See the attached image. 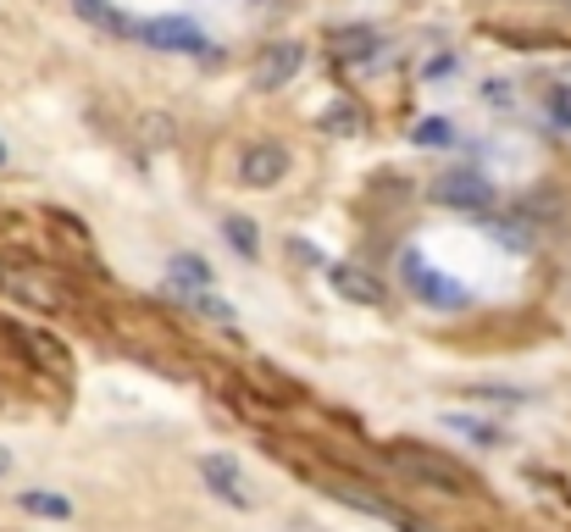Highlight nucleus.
Here are the masks:
<instances>
[{
    "label": "nucleus",
    "instance_id": "dca6fc26",
    "mask_svg": "<svg viewBox=\"0 0 571 532\" xmlns=\"http://www.w3.org/2000/svg\"><path fill=\"white\" fill-rule=\"evenodd\" d=\"M222 238H228L239 256H256V228H250L245 217H228V222H222Z\"/></svg>",
    "mask_w": 571,
    "mask_h": 532
},
{
    "label": "nucleus",
    "instance_id": "39448f33",
    "mask_svg": "<svg viewBox=\"0 0 571 532\" xmlns=\"http://www.w3.org/2000/svg\"><path fill=\"white\" fill-rule=\"evenodd\" d=\"M327 494L345 499V505L361 510V516H372V521H389V527H400V532H421V521H416L405 505H389V499H377V494H361L355 482H327Z\"/></svg>",
    "mask_w": 571,
    "mask_h": 532
},
{
    "label": "nucleus",
    "instance_id": "ddd939ff",
    "mask_svg": "<svg viewBox=\"0 0 571 532\" xmlns=\"http://www.w3.org/2000/svg\"><path fill=\"white\" fill-rule=\"evenodd\" d=\"M411 139L421 144V151H444V144H455V122L450 117H421Z\"/></svg>",
    "mask_w": 571,
    "mask_h": 532
},
{
    "label": "nucleus",
    "instance_id": "7ed1b4c3",
    "mask_svg": "<svg viewBox=\"0 0 571 532\" xmlns=\"http://www.w3.org/2000/svg\"><path fill=\"white\" fill-rule=\"evenodd\" d=\"M133 39L151 44V51H172V56H206L211 51V39L189 17H151V23L133 28Z\"/></svg>",
    "mask_w": 571,
    "mask_h": 532
},
{
    "label": "nucleus",
    "instance_id": "6ab92c4d",
    "mask_svg": "<svg viewBox=\"0 0 571 532\" xmlns=\"http://www.w3.org/2000/svg\"><path fill=\"white\" fill-rule=\"evenodd\" d=\"M549 117H555L560 128H571V83H560V89H549Z\"/></svg>",
    "mask_w": 571,
    "mask_h": 532
},
{
    "label": "nucleus",
    "instance_id": "f03ea898",
    "mask_svg": "<svg viewBox=\"0 0 571 532\" xmlns=\"http://www.w3.org/2000/svg\"><path fill=\"white\" fill-rule=\"evenodd\" d=\"M405 283H411V295L416 300H427V306H439V311H460V306H471V295L455 283V277H444V272H433L421 261V250H405Z\"/></svg>",
    "mask_w": 571,
    "mask_h": 532
},
{
    "label": "nucleus",
    "instance_id": "aec40b11",
    "mask_svg": "<svg viewBox=\"0 0 571 532\" xmlns=\"http://www.w3.org/2000/svg\"><path fill=\"white\" fill-rule=\"evenodd\" d=\"M7 466H12V455H7V444H0V477H7Z\"/></svg>",
    "mask_w": 571,
    "mask_h": 532
},
{
    "label": "nucleus",
    "instance_id": "2eb2a0df",
    "mask_svg": "<svg viewBox=\"0 0 571 532\" xmlns=\"http://www.w3.org/2000/svg\"><path fill=\"white\" fill-rule=\"evenodd\" d=\"M339 39H345V44H339V51H345L350 62H372V56H377V44H384V39H377L372 28H361V34L350 28V34H339Z\"/></svg>",
    "mask_w": 571,
    "mask_h": 532
},
{
    "label": "nucleus",
    "instance_id": "20e7f679",
    "mask_svg": "<svg viewBox=\"0 0 571 532\" xmlns=\"http://www.w3.org/2000/svg\"><path fill=\"white\" fill-rule=\"evenodd\" d=\"M433 200L450 211H494V183L478 172H444L433 178Z\"/></svg>",
    "mask_w": 571,
    "mask_h": 532
},
{
    "label": "nucleus",
    "instance_id": "6e6552de",
    "mask_svg": "<svg viewBox=\"0 0 571 532\" xmlns=\"http://www.w3.org/2000/svg\"><path fill=\"white\" fill-rule=\"evenodd\" d=\"M200 477L211 482V494H217V499H228L233 510H250V489H245V471L233 466L228 455H206V460H200Z\"/></svg>",
    "mask_w": 571,
    "mask_h": 532
},
{
    "label": "nucleus",
    "instance_id": "9b49d317",
    "mask_svg": "<svg viewBox=\"0 0 571 532\" xmlns=\"http://www.w3.org/2000/svg\"><path fill=\"white\" fill-rule=\"evenodd\" d=\"M444 427H450V432H460V439H478L483 450L505 444V432H499V427H489V421H478V416H460V411H455V416H444Z\"/></svg>",
    "mask_w": 571,
    "mask_h": 532
},
{
    "label": "nucleus",
    "instance_id": "f3484780",
    "mask_svg": "<svg viewBox=\"0 0 571 532\" xmlns=\"http://www.w3.org/2000/svg\"><path fill=\"white\" fill-rule=\"evenodd\" d=\"M23 510H34V516H73V505L62 499V494H23Z\"/></svg>",
    "mask_w": 571,
    "mask_h": 532
},
{
    "label": "nucleus",
    "instance_id": "4468645a",
    "mask_svg": "<svg viewBox=\"0 0 571 532\" xmlns=\"http://www.w3.org/2000/svg\"><path fill=\"white\" fill-rule=\"evenodd\" d=\"M211 283V267L200 256H178L172 261V288H206Z\"/></svg>",
    "mask_w": 571,
    "mask_h": 532
},
{
    "label": "nucleus",
    "instance_id": "a211bd4d",
    "mask_svg": "<svg viewBox=\"0 0 571 532\" xmlns=\"http://www.w3.org/2000/svg\"><path fill=\"white\" fill-rule=\"evenodd\" d=\"M322 128H327V133H355V128H361V117H355L350 106H333V112L322 117Z\"/></svg>",
    "mask_w": 571,
    "mask_h": 532
},
{
    "label": "nucleus",
    "instance_id": "f257e3e1",
    "mask_svg": "<svg viewBox=\"0 0 571 532\" xmlns=\"http://www.w3.org/2000/svg\"><path fill=\"white\" fill-rule=\"evenodd\" d=\"M389 466H394L405 482H416V489H433V494H471V489H478V477H471L460 460L427 450V444H389Z\"/></svg>",
    "mask_w": 571,
    "mask_h": 532
},
{
    "label": "nucleus",
    "instance_id": "4be33fe9",
    "mask_svg": "<svg viewBox=\"0 0 571 532\" xmlns=\"http://www.w3.org/2000/svg\"><path fill=\"white\" fill-rule=\"evenodd\" d=\"M560 7H571V0H560Z\"/></svg>",
    "mask_w": 571,
    "mask_h": 532
},
{
    "label": "nucleus",
    "instance_id": "0eeeda50",
    "mask_svg": "<svg viewBox=\"0 0 571 532\" xmlns=\"http://www.w3.org/2000/svg\"><path fill=\"white\" fill-rule=\"evenodd\" d=\"M283 172H289V151H277V144H250V151L239 156V183L245 189H272V183H283Z\"/></svg>",
    "mask_w": 571,
    "mask_h": 532
},
{
    "label": "nucleus",
    "instance_id": "1a4fd4ad",
    "mask_svg": "<svg viewBox=\"0 0 571 532\" xmlns=\"http://www.w3.org/2000/svg\"><path fill=\"white\" fill-rule=\"evenodd\" d=\"M327 277H333V288H339L345 300H355V306H384V300H389V288L377 283L372 272H361V267H327Z\"/></svg>",
    "mask_w": 571,
    "mask_h": 532
},
{
    "label": "nucleus",
    "instance_id": "412c9836",
    "mask_svg": "<svg viewBox=\"0 0 571 532\" xmlns=\"http://www.w3.org/2000/svg\"><path fill=\"white\" fill-rule=\"evenodd\" d=\"M0 161H7V144H0Z\"/></svg>",
    "mask_w": 571,
    "mask_h": 532
},
{
    "label": "nucleus",
    "instance_id": "423d86ee",
    "mask_svg": "<svg viewBox=\"0 0 571 532\" xmlns=\"http://www.w3.org/2000/svg\"><path fill=\"white\" fill-rule=\"evenodd\" d=\"M300 67H306V44H295V39H277L272 51H261V62H256L250 83H256V89H283V83H289Z\"/></svg>",
    "mask_w": 571,
    "mask_h": 532
},
{
    "label": "nucleus",
    "instance_id": "9d476101",
    "mask_svg": "<svg viewBox=\"0 0 571 532\" xmlns=\"http://www.w3.org/2000/svg\"><path fill=\"white\" fill-rule=\"evenodd\" d=\"M172 295H183V306H195L206 322L233 327V306H228V300H217V295H206V288H172Z\"/></svg>",
    "mask_w": 571,
    "mask_h": 532
},
{
    "label": "nucleus",
    "instance_id": "f8f14e48",
    "mask_svg": "<svg viewBox=\"0 0 571 532\" xmlns=\"http://www.w3.org/2000/svg\"><path fill=\"white\" fill-rule=\"evenodd\" d=\"M78 17L101 23L106 34H133V28H139V23H128L122 12H112V0H78Z\"/></svg>",
    "mask_w": 571,
    "mask_h": 532
}]
</instances>
